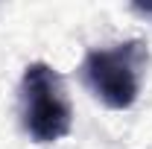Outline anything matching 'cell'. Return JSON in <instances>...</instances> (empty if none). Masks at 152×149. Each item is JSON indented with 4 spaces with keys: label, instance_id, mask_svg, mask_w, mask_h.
Listing matches in <instances>:
<instances>
[{
    "label": "cell",
    "instance_id": "1",
    "mask_svg": "<svg viewBox=\"0 0 152 149\" xmlns=\"http://www.w3.org/2000/svg\"><path fill=\"white\" fill-rule=\"evenodd\" d=\"M18 117L23 131L38 143H56L73 126V105L64 79L44 61H32L18 88Z\"/></svg>",
    "mask_w": 152,
    "mask_h": 149
},
{
    "label": "cell",
    "instance_id": "2",
    "mask_svg": "<svg viewBox=\"0 0 152 149\" xmlns=\"http://www.w3.org/2000/svg\"><path fill=\"white\" fill-rule=\"evenodd\" d=\"M146 61H149V53L143 41H120L111 47L88 50L79 70L85 85L94 91V96L102 105L123 111V108H132L140 93Z\"/></svg>",
    "mask_w": 152,
    "mask_h": 149
}]
</instances>
